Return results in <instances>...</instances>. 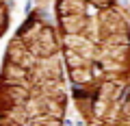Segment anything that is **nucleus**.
<instances>
[{
    "label": "nucleus",
    "instance_id": "obj_1",
    "mask_svg": "<svg viewBox=\"0 0 130 126\" xmlns=\"http://www.w3.org/2000/svg\"><path fill=\"white\" fill-rule=\"evenodd\" d=\"M56 35L74 100L98 126L130 76V11L124 0H56Z\"/></svg>",
    "mask_w": 130,
    "mask_h": 126
},
{
    "label": "nucleus",
    "instance_id": "obj_4",
    "mask_svg": "<svg viewBox=\"0 0 130 126\" xmlns=\"http://www.w3.org/2000/svg\"><path fill=\"white\" fill-rule=\"evenodd\" d=\"M7 26H9V9H7L5 0H0V37L5 35Z\"/></svg>",
    "mask_w": 130,
    "mask_h": 126
},
{
    "label": "nucleus",
    "instance_id": "obj_3",
    "mask_svg": "<svg viewBox=\"0 0 130 126\" xmlns=\"http://www.w3.org/2000/svg\"><path fill=\"white\" fill-rule=\"evenodd\" d=\"M98 126H130V76L124 87L117 91L115 100L111 102L108 111L104 113Z\"/></svg>",
    "mask_w": 130,
    "mask_h": 126
},
{
    "label": "nucleus",
    "instance_id": "obj_2",
    "mask_svg": "<svg viewBox=\"0 0 130 126\" xmlns=\"http://www.w3.org/2000/svg\"><path fill=\"white\" fill-rule=\"evenodd\" d=\"M56 26L32 11L9 41L0 70V126H63L67 89Z\"/></svg>",
    "mask_w": 130,
    "mask_h": 126
}]
</instances>
